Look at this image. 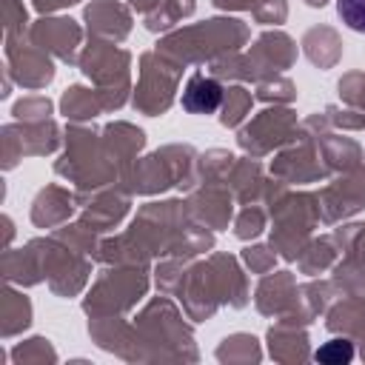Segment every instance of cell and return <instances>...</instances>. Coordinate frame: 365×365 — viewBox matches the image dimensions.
<instances>
[{"label":"cell","mask_w":365,"mask_h":365,"mask_svg":"<svg viewBox=\"0 0 365 365\" xmlns=\"http://www.w3.org/2000/svg\"><path fill=\"white\" fill-rule=\"evenodd\" d=\"M336 11L348 23V29L365 34V0H336Z\"/></svg>","instance_id":"2"},{"label":"cell","mask_w":365,"mask_h":365,"mask_svg":"<svg viewBox=\"0 0 365 365\" xmlns=\"http://www.w3.org/2000/svg\"><path fill=\"white\" fill-rule=\"evenodd\" d=\"M220 100H222L220 83H214L211 77H202V74H194L182 91V108L191 114H211V111H217Z\"/></svg>","instance_id":"1"},{"label":"cell","mask_w":365,"mask_h":365,"mask_svg":"<svg viewBox=\"0 0 365 365\" xmlns=\"http://www.w3.org/2000/svg\"><path fill=\"white\" fill-rule=\"evenodd\" d=\"M351 356H354V351L348 342H328V348L317 351V359H322V362H339V359H351Z\"/></svg>","instance_id":"3"}]
</instances>
